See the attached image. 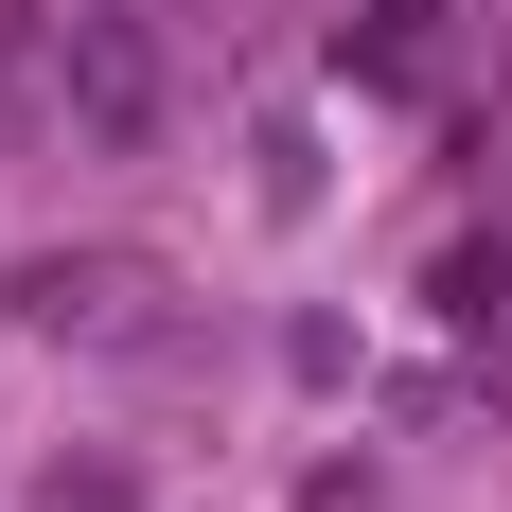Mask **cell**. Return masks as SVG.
I'll use <instances>...</instances> for the list:
<instances>
[{
	"label": "cell",
	"mask_w": 512,
	"mask_h": 512,
	"mask_svg": "<svg viewBox=\"0 0 512 512\" xmlns=\"http://www.w3.org/2000/svg\"><path fill=\"white\" fill-rule=\"evenodd\" d=\"M0 71H18V18H0Z\"/></svg>",
	"instance_id": "3"
},
{
	"label": "cell",
	"mask_w": 512,
	"mask_h": 512,
	"mask_svg": "<svg viewBox=\"0 0 512 512\" xmlns=\"http://www.w3.org/2000/svg\"><path fill=\"white\" fill-rule=\"evenodd\" d=\"M159 283L142 265H36V283H18V318H36V336H106V354H124V336H159Z\"/></svg>",
	"instance_id": "2"
},
{
	"label": "cell",
	"mask_w": 512,
	"mask_h": 512,
	"mask_svg": "<svg viewBox=\"0 0 512 512\" xmlns=\"http://www.w3.org/2000/svg\"><path fill=\"white\" fill-rule=\"evenodd\" d=\"M53 124H71V159H142L177 124V36L142 0H71L53 18Z\"/></svg>",
	"instance_id": "1"
}]
</instances>
